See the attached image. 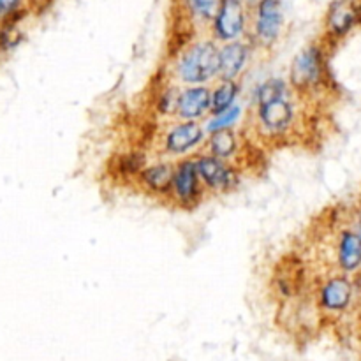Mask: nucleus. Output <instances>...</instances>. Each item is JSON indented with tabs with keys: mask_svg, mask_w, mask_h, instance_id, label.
<instances>
[{
	"mask_svg": "<svg viewBox=\"0 0 361 361\" xmlns=\"http://www.w3.org/2000/svg\"><path fill=\"white\" fill-rule=\"evenodd\" d=\"M221 69V56L214 42H200L182 56L178 74L185 83H204Z\"/></svg>",
	"mask_w": 361,
	"mask_h": 361,
	"instance_id": "obj_1",
	"label": "nucleus"
},
{
	"mask_svg": "<svg viewBox=\"0 0 361 361\" xmlns=\"http://www.w3.org/2000/svg\"><path fill=\"white\" fill-rule=\"evenodd\" d=\"M324 80V56L316 46H310L300 53L293 62L291 83L298 90L319 87Z\"/></svg>",
	"mask_w": 361,
	"mask_h": 361,
	"instance_id": "obj_2",
	"label": "nucleus"
},
{
	"mask_svg": "<svg viewBox=\"0 0 361 361\" xmlns=\"http://www.w3.org/2000/svg\"><path fill=\"white\" fill-rule=\"evenodd\" d=\"M257 118L263 129L270 134H281L289 129L295 118V109L289 102L288 90L275 97L257 101Z\"/></svg>",
	"mask_w": 361,
	"mask_h": 361,
	"instance_id": "obj_3",
	"label": "nucleus"
},
{
	"mask_svg": "<svg viewBox=\"0 0 361 361\" xmlns=\"http://www.w3.org/2000/svg\"><path fill=\"white\" fill-rule=\"evenodd\" d=\"M282 28V9L279 0H263L256 7L254 32L259 44L271 46L279 39Z\"/></svg>",
	"mask_w": 361,
	"mask_h": 361,
	"instance_id": "obj_4",
	"label": "nucleus"
},
{
	"mask_svg": "<svg viewBox=\"0 0 361 361\" xmlns=\"http://www.w3.org/2000/svg\"><path fill=\"white\" fill-rule=\"evenodd\" d=\"M245 27V7L243 0H222L221 9L214 20L215 34L222 41L236 39Z\"/></svg>",
	"mask_w": 361,
	"mask_h": 361,
	"instance_id": "obj_5",
	"label": "nucleus"
},
{
	"mask_svg": "<svg viewBox=\"0 0 361 361\" xmlns=\"http://www.w3.org/2000/svg\"><path fill=\"white\" fill-rule=\"evenodd\" d=\"M361 7L356 0H335L326 14V30L331 37H342L360 21Z\"/></svg>",
	"mask_w": 361,
	"mask_h": 361,
	"instance_id": "obj_6",
	"label": "nucleus"
},
{
	"mask_svg": "<svg viewBox=\"0 0 361 361\" xmlns=\"http://www.w3.org/2000/svg\"><path fill=\"white\" fill-rule=\"evenodd\" d=\"M353 298V282L345 275L328 279L319 291V303L324 310L342 312L349 307Z\"/></svg>",
	"mask_w": 361,
	"mask_h": 361,
	"instance_id": "obj_7",
	"label": "nucleus"
},
{
	"mask_svg": "<svg viewBox=\"0 0 361 361\" xmlns=\"http://www.w3.org/2000/svg\"><path fill=\"white\" fill-rule=\"evenodd\" d=\"M197 173L203 178V182L207 183L212 189H221L226 190L235 183L236 176L235 171L229 168L228 164L221 161L215 155H207V157H200L196 161Z\"/></svg>",
	"mask_w": 361,
	"mask_h": 361,
	"instance_id": "obj_8",
	"label": "nucleus"
},
{
	"mask_svg": "<svg viewBox=\"0 0 361 361\" xmlns=\"http://www.w3.org/2000/svg\"><path fill=\"white\" fill-rule=\"evenodd\" d=\"M200 187V173H197L196 161H183L175 168V178H173V194L182 203L194 201L197 196Z\"/></svg>",
	"mask_w": 361,
	"mask_h": 361,
	"instance_id": "obj_9",
	"label": "nucleus"
},
{
	"mask_svg": "<svg viewBox=\"0 0 361 361\" xmlns=\"http://www.w3.org/2000/svg\"><path fill=\"white\" fill-rule=\"evenodd\" d=\"M203 137L200 126L196 122H185L173 127L166 137V150L169 154H185L192 147H196Z\"/></svg>",
	"mask_w": 361,
	"mask_h": 361,
	"instance_id": "obj_10",
	"label": "nucleus"
},
{
	"mask_svg": "<svg viewBox=\"0 0 361 361\" xmlns=\"http://www.w3.org/2000/svg\"><path fill=\"white\" fill-rule=\"evenodd\" d=\"M210 90L204 87H194L180 94L178 99V113L182 118H197L210 108Z\"/></svg>",
	"mask_w": 361,
	"mask_h": 361,
	"instance_id": "obj_11",
	"label": "nucleus"
},
{
	"mask_svg": "<svg viewBox=\"0 0 361 361\" xmlns=\"http://www.w3.org/2000/svg\"><path fill=\"white\" fill-rule=\"evenodd\" d=\"M338 264L348 274L360 270L361 267V238L351 229L342 231L338 238Z\"/></svg>",
	"mask_w": 361,
	"mask_h": 361,
	"instance_id": "obj_12",
	"label": "nucleus"
},
{
	"mask_svg": "<svg viewBox=\"0 0 361 361\" xmlns=\"http://www.w3.org/2000/svg\"><path fill=\"white\" fill-rule=\"evenodd\" d=\"M219 56H221L219 74L222 76V80H233L235 76H238V73L245 66L249 49L242 42H229L224 48L219 49Z\"/></svg>",
	"mask_w": 361,
	"mask_h": 361,
	"instance_id": "obj_13",
	"label": "nucleus"
},
{
	"mask_svg": "<svg viewBox=\"0 0 361 361\" xmlns=\"http://www.w3.org/2000/svg\"><path fill=\"white\" fill-rule=\"evenodd\" d=\"M175 168L171 164H155L141 171V180L145 185L155 194H168L173 189Z\"/></svg>",
	"mask_w": 361,
	"mask_h": 361,
	"instance_id": "obj_14",
	"label": "nucleus"
},
{
	"mask_svg": "<svg viewBox=\"0 0 361 361\" xmlns=\"http://www.w3.org/2000/svg\"><path fill=\"white\" fill-rule=\"evenodd\" d=\"M236 94H238V85L233 80H224L217 87V90L212 94V113L214 115H221L226 109L231 108L233 101H235Z\"/></svg>",
	"mask_w": 361,
	"mask_h": 361,
	"instance_id": "obj_15",
	"label": "nucleus"
},
{
	"mask_svg": "<svg viewBox=\"0 0 361 361\" xmlns=\"http://www.w3.org/2000/svg\"><path fill=\"white\" fill-rule=\"evenodd\" d=\"M208 147H210L212 154H214L215 157L228 159L236 152V137L229 129L215 130L214 136L210 137Z\"/></svg>",
	"mask_w": 361,
	"mask_h": 361,
	"instance_id": "obj_16",
	"label": "nucleus"
},
{
	"mask_svg": "<svg viewBox=\"0 0 361 361\" xmlns=\"http://www.w3.org/2000/svg\"><path fill=\"white\" fill-rule=\"evenodd\" d=\"M221 4L222 0H189L190 9L203 20H215L219 9H221Z\"/></svg>",
	"mask_w": 361,
	"mask_h": 361,
	"instance_id": "obj_17",
	"label": "nucleus"
},
{
	"mask_svg": "<svg viewBox=\"0 0 361 361\" xmlns=\"http://www.w3.org/2000/svg\"><path fill=\"white\" fill-rule=\"evenodd\" d=\"M238 115H240V108L231 106V108L226 109L224 113L215 116V120H212V122L208 123L207 129L210 130V133H215V130H221V129H229V127L235 123V120L238 118Z\"/></svg>",
	"mask_w": 361,
	"mask_h": 361,
	"instance_id": "obj_18",
	"label": "nucleus"
},
{
	"mask_svg": "<svg viewBox=\"0 0 361 361\" xmlns=\"http://www.w3.org/2000/svg\"><path fill=\"white\" fill-rule=\"evenodd\" d=\"M23 0H0V21L13 18L20 11Z\"/></svg>",
	"mask_w": 361,
	"mask_h": 361,
	"instance_id": "obj_19",
	"label": "nucleus"
},
{
	"mask_svg": "<svg viewBox=\"0 0 361 361\" xmlns=\"http://www.w3.org/2000/svg\"><path fill=\"white\" fill-rule=\"evenodd\" d=\"M261 2H263V0H243V4H245L247 7H254V9H256Z\"/></svg>",
	"mask_w": 361,
	"mask_h": 361,
	"instance_id": "obj_20",
	"label": "nucleus"
},
{
	"mask_svg": "<svg viewBox=\"0 0 361 361\" xmlns=\"http://www.w3.org/2000/svg\"><path fill=\"white\" fill-rule=\"evenodd\" d=\"M358 235L361 238V212H360V219H358Z\"/></svg>",
	"mask_w": 361,
	"mask_h": 361,
	"instance_id": "obj_21",
	"label": "nucleus"
}]
</instances>
